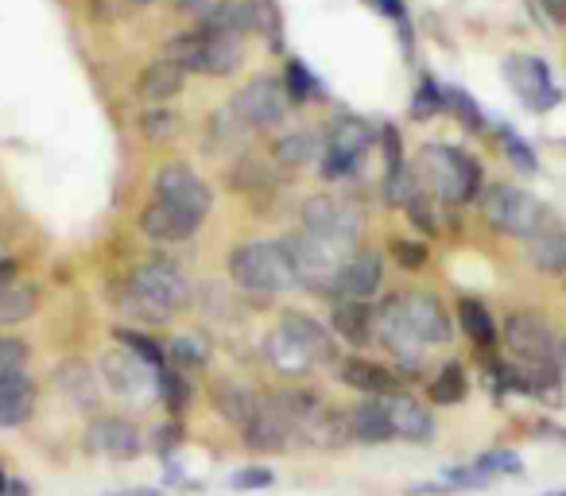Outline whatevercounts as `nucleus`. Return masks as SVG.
<instances>
[{
  "label": "nucleus",
  "mask_w": 566,
  "mask_h": 496,
  "mask_svg": "<svg viewBox=\"0 0 566 496\" xmlns=\"http://www.w3.org/2000/svg\"><path fill=\"white\" fill-rule=\"evenodd\" d=\"M349 434L354 442H365V446H380V442L396 439L392 434V419H388V403L385 400H365L349 411Z\"/></svg>",
  "instance_id": "a878e982"
},
{
  "label": "nucleus",
  "mask_w": 566,
  "mask_h": 496,
  "mask_svg": "<svg viewBox=\"0 0 566 496\" xmlns=\"http://www.w3.org/2000/svg\"><path fill=\"white\" fill-rule=\"evenodd\" d=\"M179 125H182V120L175 117L171 109H148L140 117V133L148 136V140H156V144L175 140V136H179Z\"/></svg>",
  "instance_id": "e433bc0d"
},
{
  "label": "nucleus",
  "mask_w": 566,
  "mask_h": 496,
  "mask_svg": "<svg viewBox=\"0 0 566 496\" xmlns=\"http://www.w3.org/2000/svg\"><path fill=\"white\" fill-rule=\"evenodd\" d=\"M182 86H187V71H182L175 59H159V63L144 66L140 78H136V94L148 105L171 102L175 94H182Z\"/></svg>",
  "instance_id": "5701e85b"
},
{
  "label": "nucleus",
  "mask_w": 566,
  "mask_h": 496,
  "mask_svg": "<svg viewBox=\"0 0 566 496\" xmlns=\"http://www.w3.org/2000/svg\"><path fill=\"white\" fill-rule=\"evenodd\" d=\"M388 419H392V434L403 442H416V446H423V442L434 439V415L423 408V403H416L411 395L396 392L388 395Z\"/></svg>",
  "instance_id": "aec40b11"
},
{
  "label": "nucleus",
  "mask_w": 566,
  "mask_h": 496,
  "mask_svg": "<svg viewBox=\"0 0 566 496\" xmlns=\"http://www.w3.org/2000/svg\"><path fill=\"white\" fill-rule=\"evenodd\" d=\"M140 446H144V439H140V431H136V423H128V419H120V415H102L86 426V450H94V454L128 462V457L140 454Z\"/></svg>",
  "instance_id": "4468645a"
},
{
  "label": "nucleus",
  "mask_w": 566,
  "mask_h": 496,
  "mask_svg": "<svg viewBox=\"0 0 566 496\" xmlns=\"http://www.w3.org/2000/svg\"><path fill=\"white\" fill-rule=\"evenodd\" d=\"M113 496H159L156 488H128V493H113Z\"/></svg>",
  "instance_id": "5fc2aeb1"
},
{
  "label": "nucleus",
  "mask_w": 566,
  "mask_h": 496,
  "mask_svg": "<svg viewBox=\"0 0 566 496\" xmlns=\"http://www.w3.org/2000/svg\"><path fill=\"white\" fill-rule=\"evenodd\" d=\"M283 94L292 97V102H318L323 86H318V78L303 63H287V71H283Z\"/></svg>",
  "instance_id": "c9c22d12"
},
{
  "label": "nucleus",
  "mask_w": 566,
  "mask_h": 496,
  "mask_svg": "<svg viewBox=\"0 0 566 496\" xmlns=\"http://www.w3.org/2000/svg\"><path fill=\"white\" fill-rule=\"evenodd\" d=\"M532 261L543 272L566 276V229H543L539 236H532Z\"/></svg>",
  "instance_id": "473e14b6"
},
{
  "label": "nucleus",
  "mask_w": 566,
  "mask_h": 496,
  "mask_svg": "<svg viewBox=\"0 0 566 496\" xmlns=\"http://www.w3.org/2000/svg\"><path fill=\"white\" fill-rule=\"evenodd\" d=\"M237 117L252 128H272L287 117V94H283V82L275 78H252L249 86L237 94L233 102Z\"/></svg>",
  "instance_id": "9d476101"
},
{
  "label": "nucleus",
  "mask_w": 566,
  "mask_h": 496,
  "mask_svg": "<svg viewBox=\"0 0 566 496\" xmlns=\"http://www.w3.org/2000/svg\"><path fill=\"white\" fill-rule=\"evenodd\" d=\"M272 469H237L233 477H229V485L233 488H268L272 485Z\"/></svg>",
  "instance_id": "8fccbe9b"
},
{
  "label": "nucleus",
  "mask_w": 566,
  "mask_h": 496,
  "mask_svg": "<svg viewBox=\"0 0 566 496\" xmlns=\"http://www.w3.org/2000/svg\"><path fill=\"white\" fill-rule=\"evenodd\" d=\"M280 330L287 334V338H295L303 349L311 353V361L315 365H331L334 357H338V346H334V338L323 330V326L315 323L311 315H300V310H287V315L280 318Z\"/></svg>",
  "instance_id": "4be33fe9"
},
{
  "label": "nucleus",
  "mask_w": 566,
  "mask_h": 496,
  "mask_svg": "<svg viewBox=\"0 0 566 496\" xmlns=\"http://www.w3.org/2000/svg\"><path fill=\"white\" fill-rule=\"evenodd\" d=\"M295 431H303L311 446H323V450H334V446H346V442H354V434H349V411L318 408L315 415H311L303 426H295Z\"/></svg>",
  "instance_id": "cd10ccee"
},
{
  "label": "nucleus",
  "mask_w": 566,
  "mask_h": 496,
  "mask_svg": "<svg viewBox=\"0 0 566 496\" xmlns=\"http://www.w3.org/2000/svg\"><path fill=\"white\" fill-rule=\"evenodd\" d=\"M32 411H35V384L28 380V372L0 380V426L28 423Z\"/></svg>",
  "instance_id": "bb28decb"
},
{
  "label": "nucleus",
  "mask_w": 566,
  "mask_h": 496,
  "mask_svg": "<svg viewBox=\"0 0 566 496\" xmlns=\"http://www.w3.org/2000/svg\"><path fill=\"white\" fill-rule=\"evenodd\" d=\"M400 303H403V315H408L411 330L419 334V341H423L427 349L447 346V341H450V318H447V310H442V303L434 299V295L408 292V295H400Z\"/></svg>",
  "instance_id": "6ab92c4d"
},
{
  "label": "nucleus",
  "mask_w": 566,
  "mask_h": 496,
  "mask_svg": "<svg viewBox=\"0 0 566 496\" xmlns=\"http://www.w3.org/2000/svg\"><path fill=\"white\" fill-rule=\"evenodd\" d=\"M563 365H566V349H563Z\"/></svg>",
  "instance_id": "13d9d810"
},
{
  "label": "nucleus",
  "mask_w": 566,
  "mask_h": 496,
  "mask_svg": "<svg viewBox=\"0 0 566 496\" xmlns=\"http://www.w3.org/2000/svg\"><path fill=\"white\" fill-rule=\"evenodd\" d=\"M485 218L493 229L509 236H539L547 229V205L535 194L520 187H509V182H496V187L485 190Z\"/></svg>",
  "instance_id": "20e7f679"
},
{
  "label": "nucleus",
  "mask_w": 566,
  "mask_h": 496,
  "mask_svg": "<svg viewBox=\"0 0 566 496\" xmlns=\"http://www.w3.org/2000/svg\"><path fill=\"white\" fill-rule=\"evenodd\" d=\"M9 493V477H4V473H0V496Z\"/></svg>",
  "instance_id": "6e6d98bb"
},
{
  "label": "nucleus",
  "mask_w": 566,
  "mask_h": 496,
  "mask_svg": "<svg viewBox=\"0 0 566 496\" xmlns=\"http://www.w3.org/2000/svg\"><path fill=\"white\" fill-rule=\"evenodd\" d=\"M442 109H447V89H439V82L423 78L419 82L416 102H411V113H416V117H434V113H442Z\"/></svg>",
  "instance_id": "c03bdc74"
},
{
  "label": "nucleus",
  "mask_w": 566,
  "mask_h": 496,
  "mask_svg": "<svg viewBox=\"0 0 566 496\" xmlns=\"http://www.w3.org/2000/svg\"><path fill=\"white\" fill-rule=\"evenodd\" d=\"M249 9H252V28L256 32L268 35V43H280V12H275L272 0H249Z\"/></svg>",
  "instance_id": "a18cd8bd"
},
{
  "label": "nucleus",
  "mask_w": 566,
  "mask_h": 496,
  "mask_svg": "<svg viewBox=\"0 0 566 496\" xmlns=\"http://www.w3.org/2000/svg\"><path fill=\"white\" fill-rule=\"evenodd\" d=\"M504 78L512 82L516 97L532 113H551L563 102V89L555 86V78H551L543 59H509V63H504Z\"/></svg>",
  "instance_id": "6e6552de"
},
{
  "label": "nucleus",
  "mask_w": 566,
  "mask_h": 496,
  "mask_svg": "<svg viewBox=\"0 0 566 496\" xmlns=\"http://www.w3.org/2000/svg\"><path fill=\"white\" fill-rule=\"evenodd\" d=\"M501 144H504V156L512 159V167H520L524 175H535V167H539V159H535L532 144L520 140L512 128H501Z\"/></svg>",
  "instance_id": "ea45409f"
},
{
  "label": "nucleus",
  "mask_w": 566,
  "mask_h": 496,
  "mask_svg": "<svg viewBox=\"0 0 566 496\" xmlns=\"http://www.w3.org/2000/svg\"><path fill=\"white\" fill-rule=\"evenodd\" d=\"M59 384H63V392L71 395L74 408H94L97 403V388L82 361H66L63 369H59Z\"/></svg>",
  "instance_id": "f704fd0d"
},
{
  "label": "nucleus",
  "mask_w": 566,
  "mask_h": 496,
  "mask_svg": "<svg viewBox=\"0 0 566 496\" xmlns=\"http://www.w3.org/2000/svg\"><path fill=\"white\" fill-rule=\"evenodd\" d=\"M272 156L280 159V163H287V167H303V163H311V159L323 156V136L307 133V128H303V133H287V136H280V140H275Z\"/></svg>",
  "instance_id": "7c9ffc66"
},
{
  "label": "nucleus",
  "mask_w": 566,
  "mask_h": 496,
  "mask_svg": "<svg viewBox=\"0 0 566 496\" xmlns=\"http://www.w3.org/2000/svg\"><path fill=\"white\" fill-rule=\"evenodd\" d=\"M473 465H478V469L485 473L489 481H493V477H504V473H520V469H524L520 454H512V450H489V454H481Z\"/></svg>",
  "instance_id": "37998d69"
},
{
  "label": "nucleus",
  "mask_w": 566,
  "mask_h": 496,
  "mask_svg": "<svg viewBox=\"0 0 566 496\" xmlns=\"http://www.w3.org/2000/svg\"><path fill=\"white\" fill-rule=\"evenodd\" d=\"M388 249H392L396 264H400V268H408V272H419L427 264V244H419V241H400V236H396Z\"/></svg>",
  "instance_id": "de8ad7c7"
},
{
  "label": "nucleus",
  "mask_w": 566,
  "mask_h": 496,
  "mask_svg": "<svg viewBox=\"0 0 566 496\" xmlns=\"http://www.w3.org/2000/svg\"><path fill=\"white\" fill-rule=\"evenodd\" d=\"M117 341L128 349V353H136L140 361H148L151 369H164V346H156L151 338H144V334H136V330H117Z\"/></svg>",
  "instance_id": "58836bf2"
},
{
  "label": "nucleus",
  "mask_w": 566,
  "mask_h": 496,
  "mask_svg": "<svg viewBox=\"0 0 566 496\" xmlns=\"http://www.w3.org/2000/svg\"><path fill=\"white\" fill-rule=\"evenodd\" d=\"M171 357H175V365H182V372H187V369H206V365H210V349H206L198 338H175L171 341Z\"/></svg>",
  "instance_id": "a19ab883"
},
{
  "label": "nucleus",
  "mask_w": 566,
  "mask_h": 496,
  "mask_svg": "<svg viewBox=\"0 0 566 496\" xmlns=\"http://www.w3.org/2000/svg\"><path fill=\"white\" fill-rule=\"evenodd\" d=\"M171 59L182 66V71H198L210 74V78H226L241 66L244 59V43L233 40V35H210V32H190L171 40Z\"/></svg>",
  "instance_id": "39448f33"
},
{
  "label": "nucleus",
  "mask_w": 566,
  "mask_h": 496,
  "mask_svg": "<svg viewBox=\"0 0 566 496\" xmlns=\"http://www.w3.org/2000/svg\"><path fill=\"white\" fill-rule=\"evenodd\" d=\"M133 4H151V0H133Z\"/></svg>",
  "instance_id": "4d7b16f0"
},
{
  "label": "nucleus",
  "mask_w": 566,
  "mask_h": 496,
  "mask_svg": "<svg viewBox=\"0 0 566 496\" xmlns=\"http://www.w3.org/2000/svg\"><path fill=\"white\" fill-rule=\"evenodd\" d=\"M408 213H411V221H416L423 233H439V221H434V210L427 205V198L423 194H416L408 202Z\"/></svg>",
  "instance_id": "09e8293b"
},
{
  "label": "nucleus",
  "mask_w": 566,
  "mask_h": 496,
  "mask_svg": "<svg viewBox=\"0 0 566 496\" xmlns=\"http://www.w3.org/2000/svg\"><path fill=\"white\" fill-rule=\"evenodd\" d=\"M264 357L275 365V372H283V377H303L307 369H315L307 349H303L295 338H287L280 326L264 338Z\"/></svg>",
  "instance_id": "c85d7f7f"
},
{
  "label": "nucleus",
  "mask_w": 566,
  "mask_h": 496,
  "mask_svg": "<svg viewBox=\"0 0 566 496\" xmlns=\"http://www.w3.org/2000/svg\"><path fill=\"white\" fill-rule=\"evenodd\" d=\"M419 179L431 187V194L447 205H465L478 198L481 190V167L462 148H447V144H427L419 151Z\"/></svg>",
  "instance_id": "f03ea898"
},
{
  "label": "nucleus",
  "mask_w": 566,
  "mask_h": 496,
  "mask_svg": "<svg viewBox=\"0 0 566 496\" xmlns=\"http://www.w3.org/2000/svg\"><path fill=\"white\" fill-rule=\"evenodd\" d=\"M338 377H342V384L357 388V392L373 395V400L396 395V372H388L385 365H377V361H365V357H346V361L338 365Z\"/></svg>",
  "instance_id": "b1692460"
},
{
  "label": "nucleus",
  "mask_w": 566,
  "mask_h": 496,
  "mask_svg": "<svg viewBox=\"0 0 566 496\" xmlns=\"http://www.w3.org/2000/svg\"><path fill=\"white\" fill-rule=\"evenodd\" d=\"M159 395H164V403L171 411H182L190 403V384L182 380L179 369H171V365L159 369Z\"/></svg>",
  "instance_id": "4c0bfd02"
},
{
  "label": "nucleus",
  "mask_w": 566,
  "mask_h": 496,
  "mask_svg": "<svg viewBox=\"0 0 566 496\" xmlns=\"http://www.w3.org/2000/svg\"><path fill=\"white\" fill-rule=\"evenodd\" d=\"M458 323H462L465 338H470L473 346H481V349L496 346V323H493V315H489V310L481 307L478 299H462V303H458Z\"/></svg>",
  "instance_id": "2f4dec72"
},
{
  "label": "nucleus",
  "mask_w": 566,
  "mask_h": 496,
  "mask_svg": "<svg viewBox=\"0 0 566 496\" xmlns=\"http://www.w3.org/2000/svg\"><path fill=\"white\" fill-rule=\"evenodd\" d=\"M156 198H164V202H171V205H182V210H190V213H202V218H206V210H210V187H206L187 163L159 167Z\"/></svg>",
  "instance_id": "f8f14e48"
},
{
  "label": "nucleus",
  "mask_w": 566,
  "mask_h": 496,
  "mask_svg": "<svg viewBox=\"0 0 566 496\" xmlns=\"http://www.w3.org/2000/svg\"><path fill=\"white\" fill-rule=\"evenodd\" d=\"M380 284H385V264H380V253H373V249H361V253L349 256L342 264L338 279H334L338 299H365V303L380 292Z\"/></svg>",
  "instance_id": "f3484780"
},
{
  "label": "nucleus",
  "mask_w": 566,
  "mask_h": 496,
  "mask_svg": "<svg viewBox=\"0 0 566 496\" xmlns=\"http://www.w3.org/2000/svg\"><path fill=\"white\" fill-rule=\"evenodd\" d=\"M334 330L346 346H369V341H377V310L365 299H338L334 303Z\"/></svg>",
  "instance_id": "412c9836"
},
{
  "label": "nucleus",
  "mask_w": 566,
  "mask_h": 496,
  "mask_svg": "<svg viewBox=\"0 0 566 496\" xmlns=\"http://www.w3.org/2000/svg\"><path fill=\"white\" fill-rule=\"evenodd\" d=\"M125 303L144 323H167L175 310H182L190 303V284L175 264L148 261L128 276Z\"/></svg>",
  "instance_id": "f257e3e1"
},
{
  "label": "nucleus",
  "mask_w": 566,
  "mask_h": 496,
  "mask_svg": "<svg viewBox=\"0 0 566 496\" xmlns=\"http://www.w3.org/2000/svg\"><path fill=\"white\" fill-rule=\"evenodd\" d=\"M373 148V128L357 117H346L331 128V140H326V159H323V175L326 179H346L361 156Z\"/></svg>",
  "instance_id": "1a4fd4ad"
},
{
  "label": "nucleus",
  "mask_w": 566,
  "mask_h": 496,
  "mask_svg": "<svg viewBox=\"0 0 566 496\" xmlns=\"http://www.w3.org/2000/svg\"><path fill=\"white\" fill-rule=\"evenodd\" d=\"M35 307H40V295H35L32 284H4L0 287V326H17L24 323V318L35 315Z\"/></svg>",
  "instance_id": "c756f323"
},
{
  "label": "nucleus",
  "mask_w": 566,
  "mask_h": 496,
  "mask_svg": "<svg viewBox=\"0 0 566 496\" xmlns=\"http://www.w3.org/2000/svg\"><path fill=\"white\" fill-rule=\"evenodd\" d=\"M12 279H17V264H12V261H0V287L12 284Z\"/></svg>",
  "instance_id": "864d4df0"
},
{
  "label": "nucleus",
  "mask_w": 566,
  "mask_h": 496,
  "mask_svg": "<svg viewBox=\"0 0 566 496\" xmlns=\"http://www.w3.org/2000/svg\"><path fill=\"white\" fill-rule=\"evenodd\" d=\"M427 392H431V403H439V408H458V403L465 400V392H470L465 369H462V365H447V369L431 380V388H427Z\"/></svg>",
  "instance_id": "72a5a7b5"
},
{
  "label": "nucleus",
  "mask_w": 566,
  "mask_h": 496,
  "mask_svg": "<svg viewBox=\"0 0 566 496\" xmlns=\"http://www.w3.org/2000/svg\"><path fill=\"white\" fill-rule=\"evenodd\" d=\"M28 365V346L20 338H0V380L17 377Z\"/></svg>",
  "instance_id": "49530a36"
},
{
  "label": "nucleus",
  "mask_w": 566,
  "mask_h": 496,
  "mask_svg": "<svg viewBox=\"0 0 566 496\" xmlns=\"http://www.w3.org/2000/svg\"><path fill=\"white\" fill-rule=\"evenodd\" d=\"M102 369H105V384L117 395H125V400H144V395H151V388H159V369H151L148 361L128 353L125 346L105 353Z\"/></svg>",
  "instance_id": "9b49d317"
},
{
  "label": "nucleus",
  "mask_w": 566,
  "mask_h": 496,
  "mask_svg": "<svg viewBox=\"0 0 566 496\" xmlns=\"http://www.w3.org/2000/svg\"><path fill=\"white\" fill-rule=\"evenodd\" d=\"M303 229L318 236H334V241H346L354 244L357 241V213L349 210L346 202L331 194H315L303 202Z\"/></svg>",
  "instance_id": "ddd939ff"
},
{
  "label": "nucleus",
  "mask_w": 566,
  "mask_h": 496,
  "mask_svg": "<svg viewBox=\"0 0 566 496\" xmlns=\"http://www.w3.org/2000/svg\"><path fill=\"white\" fill-rule=\"evenodd\" d=\"M539 9L547 12L555 24H566V0H539Z\"/></svg>",
  "instance_id": "603ef678"
},
{
  "label": "nucleus",
  "mask_w": 566,
  "mask_h": 496,
  "mask_svg": "<svg viewBox=\"0 0 566 496\" xmlns=\"http://www.w3.org/2000/svg\"><path fill=\"white\" fill-rule=\"evenodd\" d=\"M447 109H454V117L462 120L470 133H481V128H485V117H481V109L473 105V97L465 94V89H447Z\"/></svg>",
  "instance_id": "79ce46f5"
},
{
  "label": "nucleus",
  "mask_w": 566,
  "mask_h": 496,
  "mask_svg": "<svg viewBox=\"0 0 566 496\" xmlns=\"http://www.w3.org/2000/svg\"><path fill=\"white\" fill-rule=\"evenodd\" d=\"M292 434H295V426L287 423V415H283L272 400L260 403V411L249 419V426H241L244 446L256 450V454H280V450L292 446Z\"/></svg>",
  "instance_id": "dca6fc26"
},
{
  "label": "nucleus",
  "mask_w": 566,
  "mask_h": 496,
  "mask_svg": "<svg viewBox=\"0 0 566 496\" xmlns=\"http://www.w3.org/2000/svg\"><path fill=\"white\" fill-rule=\"evenodd\" d=\"M504 346L512 349L516 361H532V365H558L563 369V341L551 330L547 318L532 315V310H516L504 323Z\"/></svg>",
  "instance_id": "0eeeda50"
},
{
  "label": "nucleus",
  "mask_w": 566,
  "mask_h": 496,
  "mask_svg": "<svg viewBox=\"0 0 566 496\" xmlns=\"http://www.w3.org/2000/svg\"><path fill=\"white\" fill-rule=\"evenodd\" d=\"M377 338L385 341L403 365H419V357H423V349H427L423 341H419V334L411 330L408 315H403L400 295H392V299L377 310Z\"/></svg>",
  "instance_id": "2eb2a0df"
},
{
  "label": "nucleus",
  "mask_w": 566,
  "mask_h": 496,
  "mask_svg": "<svg viewBox=\"0 0 566 496\" xmlns=\"http://www.w3.org/2000/svg\"><path fill=\"white\" fill-rule=\"evenodd\" d=\"M229 276L244 292H292L300 284L292 256L275 241L237 244L233 253H229Z\"/></svg>",
  "instance_id": "7ed1b4c3"
},
{
  "label": "nucleus",
  "mask_w": 566,
  "mask_h": 496,
  "mask_svg": "<svg viewBox=\"0 0 566 496\" xmlns=\"http://www.w3.org/2000/svg\"><path fill=\"white\" fill-rule=\"evenodd\" d=\"M198 225H202V213H190L182 205L164 202V198L148 202L140 213V229L151 241H187V236L198 233Z\"/></svg>",
  "instance_id": "a211bd4d"
},
{
  "label": "nucleus",
  "mask_w": 566,
  "mask_h": 496,
  "mask_svg": "<svg viewBox=\"0 0 566 496\" xmlns=\"http://www.w3.org/2000/svg\"><path fill=\"white\" fill-rule=\"evenodd\" d=\"M283 249H287V256H292L300 284H334L338 272H342V264L354 256L349 253L354 244L334 241V236H318V233H311V229L287 236Z\"/></svg>",
  "instance_id": "423d86ee"
},
{
  "label": "nucleus",
  "mask_w": 566,
  "mask_h": 496,
  "mask_svg": "<svg viewBox=\"0 0 566 496\" xmlns=\"http://www.w3.org/2000/svg\"><path fill=\"white\" fill-rule=\"evenodd\" d=\"M218 4H221V0H175V9L190 12V17H206V12H213Z\"/></svg>",
  "instance_id": "3c124183"
},
{
  "label": "nucleus",
  "mask_w": 566,
  "mask_h": 496,
  "mask_svg": "<svg viewBox=\"0 0 566 496\" xmlns=\"http://www.w3.org/2000/svg\"><path fill=\"white\" fill-rule=\"evenodd\" d=\"M210 400H213V408H218L221 415L237 426V431H241V426H249V419L256 415L260 403H264L249 384H241V380H213Z\"/></svg>",
  "instance_id": "393cba45"
}]
</instances>
